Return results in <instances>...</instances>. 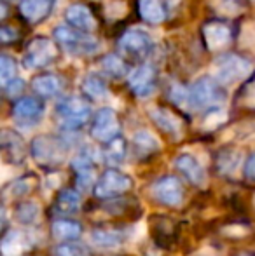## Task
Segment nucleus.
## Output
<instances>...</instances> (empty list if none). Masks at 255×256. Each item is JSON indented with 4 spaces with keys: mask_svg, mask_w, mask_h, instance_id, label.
<instances>
[{
    "mask_svg": "<svg viewBox=\"0 0 255 256\" xmlns=\"http://www.w3.org/2000/svg\"><path fill=\"white\" fill-rule=\"evenodd\" d=\"M252 63L234 52L222 54L213 63V77L220 86H232L252 74Z\"/></svg>",
    "mask_w": 255,
    "mask_h": 256,
    "instance_id": "nucleus-1",
    "label": "nucleus"
},
{
    "mask_svg": "<svg viewBox=\"0 0 255 256\" xmlns=\"http://www.w3.org/2000/svg\"><path fill=\"white\" fill-rule=\"evenodd\" d=\"M224 100V92L215 78L201 77L187 89V106L194 110L201 108H217L215 104Z\"/></svg>",
    "mask_w": 255,
    "mask_h": 256,
    "instance_id": "nucleus-2",
    "label": "nucleus"
},
{
    "mask_svg": "<svg viewBox=\"0 0 255 256\" xmlns=\"http://www.w3.org/2000/svg\"><path fill=\"white\" fill-rule=\"evenodd\" d=\"M55 38L72 54H93L98 51V40L86 32L72 26H58L55 30Z\"/></svg>",
    "mask_w": 255,
    "mask_h": 256,
    "instance_id": "nucleus-3",
    "label": "nucleus"
},
{
    "mask_svg": "<svg viewBox=\"0 0 255 256\" xmlns=\"http://www.w3.org/2000/svg\"><path fill=\"white\" fill-rule=\"evenodd\" d=\"M56 114H58L60 120H62L65 128L77 129L88 122L89 115H91V106L84 98L68 96V98H65L58 103Z\"/></svg>",
    "mask_w": 255,
    "mask_h": 256,
    "instance_id": "nucleus-4",
    "label": "nucleus"
},
{
    "mask_svg": "<svg viewBox=\"0 0 255 256\" xmlns=\"http://www.w3.org/2000/svg\"><path fill=\"white\" fill-rule=\"evenodd\" d=\"M56 58V46L48 37H35L27 46L23 64L27 68H44L51 64Z\"/></svg>",
    "mask_w": 255,
    "mask_h": 256,
    "instance_id": "nucleus-5",
    "label": "nucleus"
},
{
    "mask_svg": "<svg viewBox=\"0 0 255 256\" xmlns=\"http://www.w3.org/2000/svg\"><path fill=\"white\" fill-rule=\"evenodd\" d=\"M30 152H32V157L42 166L60 164L65 157V148H63L62 142L49 134L37 136V138L32 142Z\"/></svg>",
    "mask_w": 255,
    "mask_h": 256,
    "instance_id": "nucleus-6",
    "label": "nucleus"
},
{
    "mask_svg": "<svg viewBox=\"0 0 255 256\" xmlns=\"http://www.w3.org/2000/svg\"><path fill=\"white\" fill-rule=\"evenodd\" d=\"M133 182L128 174L117 171V169H109L98 178L95 185V196L98 199H112L116 196L128 192L131 188Z\"/></svg>",
    "mask_w": 255,
    "mask_h": 256,
    "instance_id": "nucleus-7",
    "label": "nucleus"
},
{
    "mask_svg": "<svg viewBox=\"0 0 255 256\" xmlns=\"http://www.w3.org/2000/svg\"><path fill=\"white\" fill-rule=\"evenodd\" d=\"M121 124L117 114L112 108H102L95 115V120L91 126V136L100 143H110L119 138Z\"/></svg>",
    "mask_w": 255,
    "mask_h": 256,
    "instance_id": "nucleus-8",
    "label": "nucleus"
},
{
    "mask_svg": "<svg viewBox=\"0 0 255 256\" xmlns=\"http://www.w3.org/2000/svg\"><path fill=\"white\" fill-rule=\"evenodd\" d=\"M152 194L161 204L177 208L184 202V186L177 176H163L152 186Z\"/></svg>",
    "mask_w": 255,
    "mask_h": 256,
    "instance_id": "nucleus-9",
    "label": "nucleus"
},
{
    "mask_svg": "<svg viewBox=\"0 0 255 256\" xmlns=\"http://www.w3.org/2000/svg\"><path fill=\"white\" fill-rule=\"evenodd\" d=\"M203 40L208 51L220 52L231 44L232 32L222 21H208L203 26Z\"/></svg>",
    "mask_w": 255,
    "mask_h": 256,
    "instance_id": "nucleus-10",
    "label": "nucleus"
},
{
    "mask_svg": "<svg viewBox=\"0 0 255 256\" xmlns=\"http://www.w3.org/2000/svg\"><path fill=\"white\" fill-rule=\"evenodd\" d=\"M128 86L135 96L149 98L156 89V70L150 64H140L128 75Z\"/></svg>",
    "mask_w": 255,
    "mask_h": 256,
    "instance_id": "nucleus-11",
    "label": "nucleus"
},
{
    "mask_svg": "<svg viewBox=\"0 0 255 256\" xmlns=\"http://www.w3.org/2000/svg\"><path fill=\"white\" fill-rule=\"evenodd\" d=\"M119 48L121 51L131 54V56H147L152 51V38L147 32L140 30V28H131L121 35Z\"/></svg>",
    "mask_w": 255,
    "mask_h": 256,
    "instance_id": "nucleus-12",
    "label": "nucleus"
},
{
    "mask_svg": "<svg viewBox=\"0 0 255 256\" xmlns=\"http://www.w3.org/2000/svg\"><path fill=\"white\" fill-rule=\"evenodd\" d=\"M13 115L20 124H37L44 115V102L35 96H25L14 103Z\"/></svg>",
    "mask_w": 255,
    "mask_h": 256,
    "instance_id": "nucleus-13",
    "label": "nucleus"
},
{
    "mask_svg": "<svg viewBox=\"0 0 255 256\" xmlns=\"http://www.w3.org/2000/svg\"><path fill=\"white\" fill-rule=\"evenodd\" d=\"M65 20L70 24L72 28H77L81 32H93L96 28V20L93 16V12L89 10L88 6L84 4H72V6L67 7L65 10Z\"/></svg>",
    "mask_w": 255,
    "mask_h": 256,
    "instance_id": "nucleus-14",
    "label": "nucleus"
},
{
    "mask_svg": "<svg viewBox=\"0 0 255 256\" xmlns=\"http://www.w3.org/2000/svg\"><path fill=\"white\" fill-rule=\"evenodd\" d=\"M56 6V0H21L20 12L30 24H39L49 18Z\"/></svg>",
    "mask_w": 255,
    "mask_h": 256,
    "instance_id": "nucleus-15",
    "label": "nucleus"
},
{
    "mask_svg": "<svg viewBox=\"0 0 255 256\" xmlns=\"http://www.w3.org/2000/svg\"><path fill=\"white\" fill-rule=\"evenodd\" d=\"M175 166L177 169L192 183V185H197V186H203L206 183V172H204L203 166L199 164L194 155L191 154H182L177 157L175 160Z\"/></svg>",
    "mask_w": 255,
    "mask_h": 256,
    "instance_id": "nucleus-16",
    "label": "nucleus"
},
{
    "mask_svg": "<svg viewBox=\"0 0 255 256\" xmlns=\"http://www.w3.org/2000/svg\"><path fill=\"white\" fill-rule=\"evenodd\" d=\"M75 168V172H77V185L79 188L88 190L91 185H96L95 182V162H93L91 155L88 154H79L77 157L72 160Z\"/></svg>",
    "mask_w": 255,
    "mask_h": 256,
    "instance_id": "nucleus-17",
    "label": "nucleus"
},
{
    "mask_svg": "<svg viewBox=\"0 0 255 256\" xmlns=\"http://www.w3.org/2000/svg\"><path fill=\"white\" fill-rule=\"evenodd\" d=\"M32 89L41 98H53L63 89V78L56 74H42L32 80Z\"/></svg>",
    "mask_w": 255,
    "mask_h": 256,
    "instance_id": "nucleus-18",
    "label": "nucleus"
},
{
    "mask_svg": "<svg viewBox=\"0 0 255 256\" xmlns=\"http://www.w3.org/2000/svg\"><path fill=\"white\" fill-rule=\"evenodd\" d=\"M28 248H30L28 237L21 230H11V232H7L2 239V244H0V250H2L4 256H21Z\"/></svg>",
    "mask_w": 255,
    "mask_h": 256,
    "instance_id": "nucleus-19",
    "label": "nucleus"
},
{
    "mask_svg": "<svg viewBox=\"0 0 255 256\" xmlns=\"http://www.w3.org/2000/svg\"><path fill=\"white\" fill-rule=\"evenodd\" d=\"M136 7L140 18L150 24H159L166 20V9L161 0H138Z\"/></svg>",
    "mask_w": 255,
    "mask_h": 256,
    "instance_id": "nucleus-20",
    "label": "nucleus"
},
{
    "mask_svg": "<svg viewBox=\"0 0 255 256\" xmlns=\"http://www.w3.org/2000/svg\"><path fill=\"white\" fill-rule=\"evenodd\" d=\"M53 237L56 240H62V242H74L79 236H81V225L74 220H56L51 226Z\"/></svg>",
    "mask_w": 255,
    "mask_h": 256,
    "instance_id": "nucleus-21",
    "label": "nucleus"
},
{
    "mask_svg": "<svg viewBox=\"0 0 255 256\" xmlns=\"http://www.w3.org/2000/svg\"><path fill=\"white\" fill-rule=\"evenodd\" d=\"M150 117H152V120L156 122L163 131L170 132V134H173V136L180 134V131H182L180 120H178L171 112L164 110V108H154V110H150Z\"/></svg>",
    "mask_w": 255,
    "mask_h": 256,
    "instance_id": "nucleus-22",
    "label": "nucleus"
},
{
    "mask_svg": "<svg viewBox=\"0 0 255 256\" xmlns=\"http://www.w3.org/2000/svg\"><path fill=\"white\" fill-rule=\"evenodd\" d=\"M91 242L98 250H116L123 244V236L116 230H93Z\"/></svg>",
    "mask_w": 255,
    "mask_h": 256,
    "instance_id": "nucleus-23",
    "label": "nucleus"
},
{
    "mask_svg": "<svg viewBox=\"0 0 255 256\" xmlns=\"http://www.w3.org/2000/svg\"><path fill=\"white\" fill-rule=\"evenodd\" d=\"M82 92L91 100H103L107 96V84L96 74H89L82 78Z\"/></svg>",
    "mask_w": 255,
    "mask_h": 256,
    "instance_id": "nucleus-24",
    "label": "nucleus"
},
{
    "mask_svg": "<svg viewBox=\"0 0 255 256\" xmlns=\"http://www.w3.org/2000/svg\"><path fill=\"white\" fill-rule=\"evenodd\" d=\"M56 208H58V211L63 212V214H74V212H77L79 208H81V196H79L75 190L65 188L60 192L58 200H56Z\"/></svg>",
    "mask_w": 255,
    "mask_h": 256,
    "instance_id": "nucleus-25",
    "label": "nucleus"
},
{
    "mask_svg": "<svg viewBox=\"0 0 255 256\" xmlns=\"http://www.w3.org/2000/svg\"><path fill=\"white\" fill-rule=\"evenodd\" d=\"M102 68L112 78H121L126 74V64H124V61L117 54H107L102 60Z\"/></svg>",
    "mask_w": 255,
    "mask_h": 256,
    "instance_id": "nucleus-26",
    "label": "nucleus"
},
{
    "mask_svg": "<svg viewBox=\"0 0 255 256\" xmlns=\"http://www.w3.org/2000/svg\"><path fill=\"white\" fill-rule=\"evenodd\" d=\"M18 77V66H16V61L13 60V58L6 56L4 54L2 58H0V84H2V88L6 89L7 86L11 84V82H14Z\"/></svg>",
    "mask_w": 255,
    "mask_h": 256,
    "instance_id": "nucleus-27",
    "label": "nucleus"
},
{
    "mask_svg": "<svg viewBox=\"0 0 255 256\" xmlns=\"http://www.w3.org/2000/svg\"><path fill=\"white\" fill-rule=\"evenodd\" d=\"M133 143L140 154H152L159 148V142L149 131H138L133 136Z\"/></svg>",
    "mask_w": 255,
    "mask_h": 256,
    "instance_id": "nucleus-28",
    "label": "nucleus"
},
{
    "mask_svg": "<svg viewBox=\"0 0 255 256\" xmlns=\"http://www.w3.org/2000/svg\"><path fill=\"white\" fill-rule=\"evenodd\" d=\"M210 6L224 16H236L243 10V0H210Z\"/></svg>",
    "mask_w": 255,
    "mask_h": 256,
    "instance_id": "nucleus-29",
    "label": "nucleus"
},
{
    "mask_svg": "<svg viewBox=\"0 0 255 256\" xmlns=\"http://www.w3.org/2000/svg\"><path fill=\"white\" fill-rule=\"evenodd\" d=\"M53 254L55 256H88V251L79 242H63L53 250Z\"/></svg>",
    "mask_w": 255,
    "mask_h": 256,
    "instance_id": "nucleus-30",
    "label": "nucleus"
},
{
    "mask_svg": "<svg viewBox=\"0 0 255 256\" xmlns=\"http://www.w3.org/2000/svg\"><path fill=\"white\" fill-rule=\"evenodd\" d=\"M239 164V154L234 152V150H225V152L220 154V158H218V168H220L222 172H231L238 168Z\"/></svg>",
    "mask_w": 255,
    "mask_h": 256,
    "instance_id": "nucleus-31",
    "label": "nucleus"
},
{
    "mask_svg": "<svg viewBox=\"0 0 255 256\" xmlns=\"http://www.w3.org/2000/svg\"><path fill=\"white\" fill-rule=\"evenodd\" d=\"M109 145V148H107V160L109 162H114V164H117V162H123V157L124 154H126V150H124V143L121 138L114 140V142L107 143Z\"/></svg>",
    "mask_w": 255,
    "mask_h": 256,
    "instance_id": "nucleus-32",
    "label": "nucleus"
},
{
    "mask_svg": "<svg viewBox=\"0 0 255 256\" xmlns=\"http://www.w3.org/2000/svg\"><path fill=\"white\" fill-rule=\"evenodd\" d=\"M30 208H34V202H25L23 206H20L18 209V218L23 223H32L37 220L39 212H30Z\"/></svg>",
    "mask_w": 255,
    "mask_h": 256,
    "instance_id": "nucleus-33",
    "label": "nucleus"
},
{
    "mask_svg": "<svg viewBox=\"0 0 255 256\" xmlns=\"http://www.w3.org/2000/svg\"><path fill=\"white\" fill-rule=\"evenodd\" d=\"M243 172H245V178L246 180H250V182H255V152L250 155L248 158H246Z\"/></svg>",
    "mask_w": 255,
    "mask_h": 256,
    "instance_id": "nucleus-34",
    "label": "nucleus"
},
{
    "mask_svg": "<svg viewBox=\"0 0 255 256\" xmlns=\"http://www.w3.org/2000/svg\"><path fill=\"white\" fill-rule=\"evenodd\" d=\"M243 102H245L248 106H253L255 108V80L250 82L248 88L243 91Z\"/></svg>",
    "mask_w": 255,
    "mask_h": 256,
    "instance_id": "nucleus-35",
    "label": "nucleus"
},
{
    "mask_svg": "<svg viewBox=\"0 0 255 256\" xmlns=\"http://www.w3.org/2000/svg\"><path fill=\"white\" fill-rule=\"evenodd\" d=\"M23 86H25V84H23V80H21V78H16V80L11 82V84L7 86V88L4 89V91H6L9 96H18L21 91H23Z\"/></svg>",
    "mask_w": 255,
    "mask_h": 256,
    "instance_id": "nucleus-36",
    "label": "nucleus"
},
{
    "mask_svg": "<svg viewBox=\"0 0 255 256\" xmlns=\"http://www.w3.org/2000/svg\"><path fill=\"white\" fill-rule=\"evenodd\" d=\"M16 37H18V34L14 30H11L9 26H2V42H13V40H16Z\"/></svg>",
    "mask_w": 255,
    "mask_h": 256,
    "instance_id": "nucleus-37",
    "label": "nucleus"
}]
</instances>
